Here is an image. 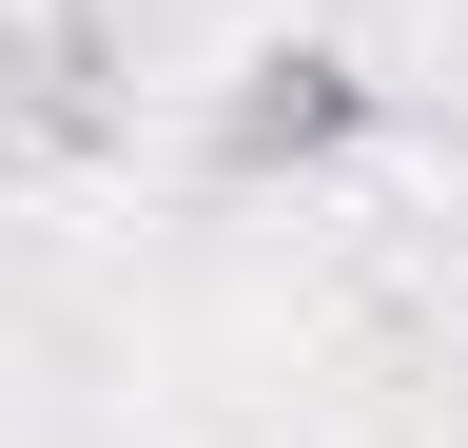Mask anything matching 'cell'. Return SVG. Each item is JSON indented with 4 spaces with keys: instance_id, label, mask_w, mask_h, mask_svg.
Masks as SVG:
<instances>
[{
    "instance_id": "6da1fadb",
    "label": "cell",
    "mask_w": 468,
    "mask_h": 448,
    "mask_svg": "<svg viewBox=\"0 0 468 448\" xmlns=\"http://www.w3.org/2000/svg\"><path fill=\"white\" fill-rule=\"evenodd\" d=\"M351 137H371V78H351L332 39H273V59H234V118H215V156H234V176H332Z\"/></svg>"
}]
</instances>
